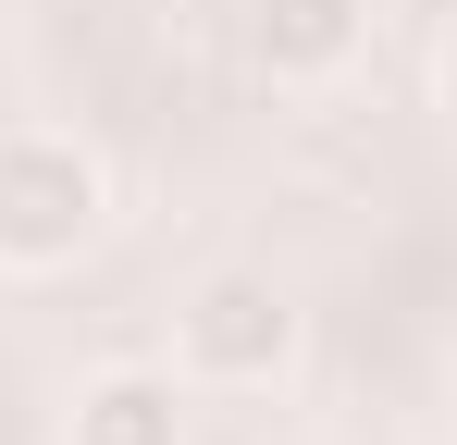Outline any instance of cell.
Segmentation results:
<instances>
[{"label":"cell","mask_w":457,"mask_h":445,"mask_svg":"<svg viewBox=\"0 0 457 445\" xmlns=\"http://www.w3.org/2000/svg\"><path fill=\"white\" fill-rule=\"evenodd\" d=\"M173 371L211 383V396H260L297 371V297L272 273H198L173 309Z\"/></svg>","instance_id":"2"},{"label":"cell","mask_w":457,"mask_h":445,"mask_svg":"<svg viewBox=\"0 0 457 445\" xmlns=\"http://www.w3.org/2000/svg\"><path fill=\"white\" fill-rule=\"evenodd\" d=\"M62 445H186V371H149V359L87 371L62 408Z\"/></svg>","instance_id":"4"},{"label":"cell","mask_w":457,"mask_h":445,"mask_svg":"<svg viewBox=\"0 0 457 445\" xmlns=\"http://www.w3.org/2000/svg\"><path fill=\"white\" fill-rule=\"evenodd\" d=\"M371 50V0H247V63L272 87H334Z\"/></svg>","instance_id":"3"},{"label":"cell","mask_w":457,"mask_h":445,"mask_svg":"<svg viewBox=\"0 0 457 445\" xmlns=\"http://www.w3.org/2000/svg\"><path fill=\"white\" fill-rule=\"evenodd\" d=\"M445 124H457V38H445Z\"/></svg>","instance_id":"5"},{"label":"cell","mask_w":457,"mask_h":445,"mask_svg":"<svg viewBox=\"0 0 457 445\" xmlns=\"http://www.w3.org/2000/svg\"><path fill=\"white\" fill-rule=\"evenodd\" d=\"M112 235V173L87 137L12 124L0 137V273H75Z\"/></svg>","instance_id":"1"}]
</instances>
